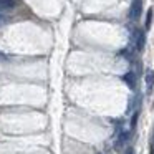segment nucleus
Returning a JSON list of instances; mask_svg holds the SVG:
<instances>
[{
	"label": "nucleus",
	"mask_w": 154,
	"mask_h": 154,
	"mask_svg": "<svg viewBox=\"0 0 154 154\" xmlns=\"http://www.w3.org/2000/svg\"><path fill=\"white\" fill-rule=\"evenodd\" d=\"M2 22H4V18H2V17H0V25H2Z\"/></svg>",
	"instance_id": "obj_2"
},
{
	"label": "nucleus",
	"mask_w": 154,
	"mask_h": 154,
	"mask_svg": "<svg viewBox=\"0 0 154 154\" xmlns=\"http://www.w3.org/2000/svg\"><path fill=\"white\" fill-rule=\"evenodd\" d=\"M17 0H0V10H10L15 7Z\"/></svg>",
	"instance_id": "obj_1"
}]
</instances>
